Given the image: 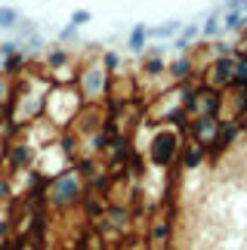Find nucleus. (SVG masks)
Listing matches in <instances>:
<instances>
[{"label":"nucleus","instance_id":"473e14b6","mask_svg":"<svg viewBox=\"0 0 247 250\" xmlns=\"http://www.w3.org/2000/svg\"><path fill=\"white\" fill-rule=\"evenodd\" d=\"M0 68H3V56H0Z\"/></svg>","mask_w":247,"mask_h":250},{"label":"nucleus","instance_id":"5701e85b","mask_svg":"<svg viewBox=\"0 0 247 250\" xmlns=\"http://www.w3.org/2000/svg\"><path fill=\"white\" fill-rule=\"evenodd\" d=\"M232 108L235 118H247V90H232Z\"/></svg>","mask_w":247,"mask_h":250},{"label":"nucleus","instance_id":"aec40b11","mask_svg":"<svg viewBox=\"0 0 247 250\" xmlns=\"http://www.w3.org/2000/svg\"><path fill=\"white\" fill-rule=\"evenodd\" d=\"M164 124H170V127H185V124H188V111L183 108V105H176V108L164 111Z\"/></svg>","mask_w":247,"mask_h":250},{"label":"nucleus","instance_id":"ddd939ff","mask_svg":"<svg viewBox=\"0 0 247 250\" xmlns=\"http://www.w3.org/2000/svg\"><path fill=\"white\" fill-rule=\"evenodd\" d=\"M201 34V25H183L179 28V34L173 37V50L176 53H185V50H192V41Z\"/></svg>","mask_w":247,"mask_h":250},{"label":"nucleus","instance_id":"f257e3e1","mask_svg":"<svg viewBox=\"0 0 247 250\" xmlns=\"http://www.w3.org/2000/svg\"><path fill=\"white\" fill-rule=\"evenodd\" d=\"M83 195H87V182L78 176L74 167H65L59 173H53L50 182H46V201L56 207V210H71L78 207Z\"/></svg>","mask_w":247,"mask_h":250},{"label":"nucleus","instance_id":"7ed1b4c3","mask_svg":"<svg viewBox=\"0 0 247 250\" xmlns=\"http://www.w3.org/2000/svg\"><path fill=\"white\" fill-rule=\"evenodd\" d=\"M111 78H115V74H108L102 65H83V68L78 71V93H81V99H87V102L105 99V96L111 93Z\"/></svg>","mask_w":247,"mask_h":250},{"label":"nucleus","instance_id":"c756f323","mask_svg":"<svg viewBox=\"0 0 247 250\" xmlns=\"http://www.w3.org/2000/svg\"><path fill=\"white\" fill-rule=\"evenodd\" d=\"M19 50H22V41H3L0 43V56H13Z\"/></svg>","mask_w":247,"mask_h":250},{"label":"nucleus","instance_id":"7c9ffc66","mask_svg":"<svg viewBox=\"0 0 247 250\" xmlns=\"http://www.w3.org/2000/svg\"><path fill=\"white\" fill-rule=\"evenodd\" d=\"M213 56H235V46L226 43V41H216L213 43Z\"/></svg>","mask_w":247,"mask_h":250},{"label":"nucleus","instance_id":"cd10ccee","mask_svg":"<svg viewBox=\"0 0 247 250\" xmlns=\"http://www.w3.org/2000/svg\"><path fill=\"white\" fill-rule=\"evenodd\" d=\"M90 19H93V16H90V9H74V13H71V22H68V25L81 28V25H87Z\"/></svg>","mask_w":247,"mask_h":250},{"label":"nucleus","instance_id":"2eb2a0df","mask_svg":"<svg viewBox=\"0 0 247 250\" xmlns=\"http://www.w3.org/2000/svg\"><path fill=\"white\" fill-rule=\"evenodd\" d=\"M220 34H223V9H213V13L204 19V25H201V37L213 41V37H220Z\"/></svg>","mask_w":247,"mask_h":250},{"label":"nucleus","instance_id":"2f4dec72","mask_svg":"<svg viewBox=\"0 0 247 250\" xmlns=\"http://www.w3.org/2000/svg\"><path fill=\"white\" fill-rule=\"evenodd\" d=\"M6 96H9V83L3 81V74H0V105L6 102Z\"/></svg>","mask_w":247,"mask_h":250},{"label":"nucleus","instance_id":"a878e982","mask_svg":"<svg viewBox=\"0 0 247 250\" xmlns=\"http://www.w3.org/2000/svg\"><path fill=\"white\" fill-rule=\"evenodd\" d=\"M13 28H16V34H19L16 41H22V37H31V34H34V22H31V19H19Z\"/></svg>","mask_w":247,"mask_h":250},{"label":"nucleus","instance_id":"a211bd4d","mask_svg":"<svg viewBox=\"0 0 247 250\" xmlns=\"http://www.w3.org/2000/svg\"><path fill=\"white\" fill-rule=\"evenodd\" d=\"M179 28H183V22H179V19H170V22H164V25H155V28H148V37L167 41V37H176V34H179Z\"/></svg>","mask_w":247,"mask_h":250},{"label":"nucleus","instance_id":"b1692460","mask_svg":"<svg viewBox=\"0 0 247 250\" xmlns=\"http://www.w3.org/2000/svg\"><path fill=\"white\" fill-rule=\"evenodd\" d=\"M102 68H105L108 74H118V68H121V56L111 53V50H105V53H102Z\"/></svg>","mask_w":247,"mask_h":250},{"label":"nucleus","instance_id":"1a4fd4ad","mask_svg":"<svg viewBox=\"0 0 247 250\" xmlns=\"http://www.w3.org/2000/svg\"><path fill=\"white\" fill-rule=\"evenodd\" d=\"M170 238H173V213L158 216L155 226H151V232H148V244L151 247H167Z\"/></svg>","mask_w":247,"mask_h":250},{"label":"nucleus","instance_id":"20e7f679","mask_svg":"<svg viewBox=\"0 0 247 250\" xmlns=\"http://www.w3.org/2000/svg\"><path fill=\"white\" fill-rule=\"evenodd\" d=\"M244 127H247L244 118H229V121H223V118H220V130H216L213 142H210V146H204V148H207V158L216 161V158L223 155V151H229V148L235 146V139H238L241 133H244Z\"/></svg>","mask_w":247,"mask_h":250},{"label":"nucleus","instance_id":"bb28decb","mask_svg":"<svg viewBox=\"0 0 247 250\" xmlns=\"http://www.w3.org/2000/svg\"><path fill=\"white\" fill-rule=\"evenodd\" d=\"M220 9L223 13H247V0H226Z\"/></svg>","mask_w":247,"mask_h":250},{"label":"nucleus","instance_id":"9d476101","mask_svg":"<svg viewBox=\"0 0 247 250\" xmlns=\"http://www.w3.org/2000/svg\"><path fill=\"white\" fill-rule=\"evenodd\" d=\"M204 161H207V148L198 146V142H192V139L179 148V167H183V170H198Z\"/></svg>","mask_w":247,"mask_h":250},{"label":"nucleus","instance_id":"dca6fc26","mask_svg":"<svg viewBox=\"0 0 247 250\" xmlns=\"http://www.w3.org/2000/svg\"><path fill=\"white\" fill-rule=\"evenodd\" d=\"M81 207H83V213H87V216L99 219L102 213H105V198H102V195H96V191H90V195H83Z\"/></svg>","mask_w":247,"mask_h":250},{"label":"nucleus","instance_id":"f03ea898","mask_svg":"<svg viewBox=\"0 0 247 250\" xmlns=\"http://www.w3.org/2000/svg\"><path fill=\"white\" fill-rule=\"evenodd\" d=\"M179 148H183V136H179L173 127H164V130H158L155 136H151L148 158H151V164H155V167L170 170V167L176 164V158H179Z\"/></svg>","mask_w":247,"mask_h":250},{"label":"nucleus","instance_id":"0eeeda50","mask_svg":"<svg viewBox=\"0 0 247 250\" xmlns=\"http://www.w3.org/2000/svg\"><path fill=\"white\" fill-rule=\"evenodd\" d=\"M223 102H226V96H223V90H220V86L201 83V90H198V102H195L192 114H216V118H220V111H223Z\"/></svg>","mask_w":247,"mask_h":250},{"label":"nucleus","instance_id":"c85d7f7f","mask_svg":"<svg viewBox=\"0 0 247 250\" xmlns=\"http://www.w3.org/2000/svg\"><path fill=\"white\" fill-rule=\"evenodd\" d=\"M59 41L62 43H74V41H78V28H74V25H65L62 31H59Z\"/></svg>","mask_w":247,"mask_h":250},{"label":"nucleus","instance_id":"6e6552de","mask_svg":"<svg viewBox=\"0 0 247 250\" xmlns=\"http://www.w3.org/2000/svg\"><path fill=\"white\" fill-rule=\"evenodd\" d=\"M6 164L13 167V170H28L34 164V158H37V151L28 146V142H16V146H6Z\"/></svg>","mask_w":247,"mask_h":250},{"label":"nucleus","instance_id":"6ab92c4d","mask_svg":"<svg viewBox=\"0 0 247 250\" xmlns=\"http://www.w3.org/2000/svg\"><path fill=\"white\" fill-rule=\"evenodd\" d=\"M247 28V13H226L223 16V34H235Z\"/></svg>","mask_w":247,"mask_h":250},{"label":"nucleus","instance_id":"4468645a","mask_svg":"<svg viewBox=\"0 0 247 250\" xmlns=\"http://www.w3.org/2000/svg\"><path fill=\"white\" fill-rule=\"evenodd\" d=\"M127 50L130 53H136V56H142L148 50V28L145 25H136L130 31V37H127Z\"/></svg>","mask_w":247,"mask_h":250},{"label":"nucleus","instance_id":"393cba45","mask_svg":"<svg viewBox=\"0 0 247 250\" xmlns=\"http://www.w3.org/2000/svg\"><path fill=\"white\" fill-rule=\"evenodd\" d=\"M19 22V13L13 6H0V28H13Z\"/></svg>","mask_w":247,"mask_h":250},{"label":"nucleus","instance_id":"39448f33","mask_svg":"<svg viewBox=\"0 0 247 250\" xmlns=\"http://www.w3.org/2000/svg\"><path fill=\"white\" fill-rule=\"evenodd\" d=\"M232 74H235V56H213V59L207 62L204 74H201V83H210V86H220V90H229Z\"/></svg>","mask_w":247,"mask_h":250},{"label":"nucleus","instance_id":"f8f14e48","mask_svg":"<svg viewBox=\"0 0 247 250\" xmlns=\"http://www.w3.org/2000/svg\"><path fill=\"white\" fill-rule=\"evenodd\" d=\"M229 90H247V50H235V74Z\"/></svg>","mask_w":247,"mask_h":250},{"label":"nucleus","instance_id":"423d86ee","mask_svg":"<svg viewBox=\"0 0 247 250\" xmlns=\"http://www.w3.org/2000/svg\"><path fill=\"white\" fill-rule=\"evenodd\" d=\"M216 130H220V118H216V114H192L188 124H185L188 139L198 142V146H210Z\"/></svg>","mask_w":247,"mask_h":250},{"label":"nucleus","instance_id":"f3484780","mask_svg":"<svg viewBox=\"0 0 247 250\" xmlns=\"http://www.w3.org/2000/svg\"><path fill=\"white\" fill-rule=\"evenodd\" d=\"M22 71H25V56H22V50L13 53V56H3V68H0V74H6V78H19Z\"/></svg>","mask_w":247,"mask_h":250},{"label":"nucleus","instance_id":"412c9836","mask_svg":"<svg viewBox=\"0 0 247 250\" xmlns=\"http://www.w3.org/2000/svg\"><path fill=\"white\" fill-rule=\"evenodd\" d=\"M65 62H68V50H65V46H56V50L46 53V68H50V71L62 68Z\"/></svg>","mask_w":247,"mask_h":250},{"label":"nucleus","instance_id":"4be33fe9","mask_svg":"<svg viewBox=\"0 0 247 250\" xmlns=\"http://www.w3.org/2000/svg\"><path fill=\"white\" fill-rule=\"evenodd\" d=\"M142 71H145V78H161L164 74V56H148Z\"/></svg>","mask_w":247,"mask_h":250},{"label":"nucleus","instance_id":"9b49d317","mask_svg":"<svg viewBox=\"0 0 247 250\" xmlns=\"http://www.w3.org/2000/svg\"><path fill=\"white\" fill-rule=\"evenodd\" d=\"M167 74L173 78L176 83H183V81H192L195 78V62H192V56H179V59H173L170 62V68H167Z\"/></svg>","mask_w":247,"mask_h":250}]
</instances>
